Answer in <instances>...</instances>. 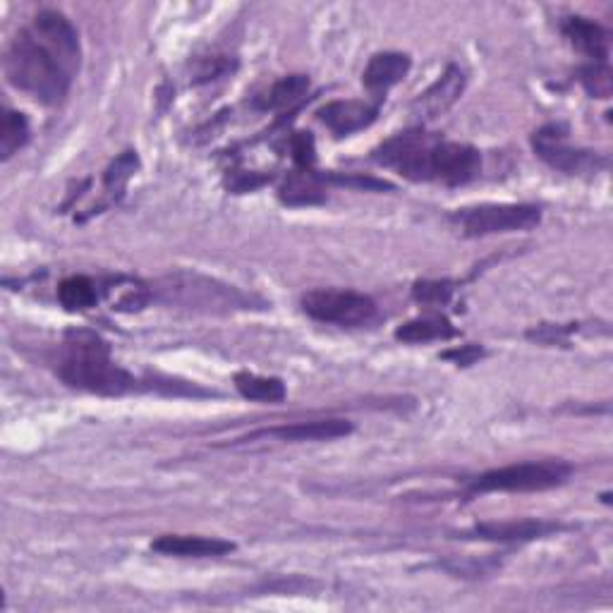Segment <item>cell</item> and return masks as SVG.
I'll return each mask as SVG.
<instances>
[{
	"instance_id": "cell-2",
	"label": "cell",
	"mask_w": 613,
	"mask_h": 613,
	"mask_svg": "<svg viewBox=\"0 0 613 613\" xmlns=\"http://www.w3.org/2000/svg\"><path fill=\"white\" fill-rule=\"evenodd\" d=\"M58 374L68 386L99 396H123L135 388L133 376L113 362L109 343L87 329L65 333Z\"/></svg>"
},
{
	"instance_id": "cell-27",
	"label": "cell",
	"mask_w": 613,
	"mask_h": 613,
	"mask_svg": "<svg viewBox=\"0 0 613 613\" xmlns=\"http://www.w3.org/2000/svg\"><path fill=\"white\" fill-rule=\"evenodd\" d=\"M333 182L338 185H350V188H360V190H394V185L388 182L374 180V178H357V175H331Z\"/></svg>"
},
{
	"instance_id": "cell-12",
	"label": "cell",
	"mask_w": 613,
	"mask_h": 613,
	"mask_svg": "<svg viewBox=\"0 0 613 613\" xmlns=\"http://www.w3.org/2000/svg\"><path fill=\"white\" fill-rule=\"evenodd\" d=\"M317 115L336 137H348L370 127L379 115V106H372L367 101H333L326 103Z\"/></svg>"
},
{
	"instance_id": "cell-19",
	"label": "cell",
	"mask_w": 613,
	"mask_h": 613,
	"mask_svg": "<svg viewBox=\"0 0 613 613\" xmlns=\"http://www.w3.org/2000/svg\"><path fill=\"white\" fill-rule=\"evenodd\" d=\"M323 188L311 171H297L281 188V200L291 206H311L323 202Z\"/></svg>"
},
{
	"instance_id": "cell-17",
	"label": "cell",
	"mask_w": 613,
	"mask_h": 613,
	"mask_svg": "<svg viewBox=\"0 0 613 613\" xmlns=\"http://www.w3.org/2000/svg\"><path fill=\"white\" fill-rule=\"evenodd\" d=\"M309 91V77L307 75H288L273 84L266 94L259 97L257 106L262 111H283L293 109L295 103L303 101Z\"/></svg>"
},
{
	"instance_id": "cell-3",
	"label": "cell",
	"mask_w": 613,
	"mask_h": 613,
	"mask_svg": "<svg viewBox=\"0 0 613 613\" xmlns=\"http://www.w3.org/2000/svg\"><path fill=\"white\" fill-rule=\"evenodd\" d=\"M156 295L161 303L180 305L185 309L197 311H214V315H226V311L250 309L252 303L264 305L262 299L252 295H245L232 285L218 283L214 279L200 276V273H171L156 283Z\"/></svg>"
},
{
	"instance_id": "cell-18",
	"label": "cell",
	"mask_w": 613,
	"mask_h": 613,
	"mask_svg": "<svg viewBox=\"0 0 613 613\" xmlns=\"http://www.w3.org/2000/svg\"><path fill=\"white\" fill-rule=\"evenodd\" d=\"M455 336V329L446 317H420L402 323L396 331V338L402 343H429V341H449Z\"/></svg>"
},
{
	"instance_id": "cell-26",
	"label": "cell",
	"mask_w": 613,
	"mask_h": 613,
	"mask_svg": "<svg viewBox=\"0 0 613 613\" xmlns=\"http://www.w3.org/2000/svg\"><path fill=\"white\" fill-rule=\"evenodd\" d=\"M293 147V159L299 166V171H311V166H315V139H311L309 133H297L291 141Z\"/></svg>"
},
{
	"instance_id": "cell-22",
	"label": "cell",
	"mask_w": 613,
	"mask_h": 613,
	"mask_svg": "<svg viewBox=\"0 0 613 613\" xmlns=\"http://www.w3.org/2000/svg\"><path fill=\"white\" fill-rule=\"evenodd\" d=\"M30 139L27 117L18 111H5L3 125H0V156L3 161L12 159V154L20 151Z\"/></svg>"
},
{
	"instance_id": "cell-20",
	"label": "cell",
	"mask_w": 613,
	"mask_h": 613,
	"mask_svg": "<svg viewBox=\"0 0 613 613\" xmlns=\"http://www.w3.org/2000/svg\"><path fill=\"white\" fill-rule=\"evenodd\" d=\"M235 388L247 400L257 402H283L285 400V384L276 376H257V374H238L235 376Z\"/></svg>"
},
{
	"instance_id": "cell-7",
	"label": "cell",
	"mask_w": 613,
	"mask_h": 613,
	"mask_svg": "<svg viewBox=\"0 0 613 613\" xmlns=\"http://www.w3.org/2000/svg\"><path fill=\"white\" fill-rule=\"evenodd\" d=\"M303 309L311 319H317L321 323L348 326V329L370 323L376 317V305L372 297L355 291H338V288L309 291L303 297Z\"/></svg>"
},
{
	"instance_id": "cell-9",
	"label": "cell",
	"mask_w": 613,
	"mask_h": 613,
	"mask_svg": "<svg viewBox=\"0 0 613 613\" xmlns=\"http://www.w3.org/2000/svg\"><path fill=\"white\" fill-rule=\"evenodd\" d=\"M481 171V156L475 147L439 139L432 151V180L443 185H465Z\"/></svg>"
},
{
	"instance_id": "cell-5",
	"label": "cell",
	"mask_w": 613,
	"mask_h": 613,
	"mask_svg": "<svg viewBox=\"0 0 613 613\" xmlns=\"http://www.w3.org/2000/svg\"><path fill=\"white\" fill-rule=\"evenodd\" d=\"M451 220L467 238H485V235L532 230L540 226L542 212L532 204H479L458 208L451 214Z\"/></svg>"
},
{
	"instance_id": "cell-23",
	"label": "cell",
	"mask_w": 613,
	"mask_h": 613,
	"mask_svg": "<svg viewBox=\"0 0 613 613\" xmlns=\"http://www.w3.org/2000/svg\"><path fill=\"white\" fill-rule=\"evenodd\" d=\"M137 168H139L137 151H125L109 166L106 175H103V185H106V192L111 194L113 202L123 197L127 182L137 173Z\"/></svg>"
},
{
	"instance_id": "cell-24",
	"label": "cell",
	"mask_w": 613,
	"mask_h": 613,
	"mask_svg": "<svg viewBox=\"0 0 613 613\" xmlns=\"http://www.w3.org/2000/svg\"><path fill=\"white\" fill-rule=\"evenodd\" d=\"M451 295H453V285L446 281H420V283H415V288H412V297L417 299V303L427 305V307L446 305Z\"/></svg>"
},
{
	"instance_id": "cell-10",
	"label": "cell",
	"mask_w": 613,
	"mask_h": 613,
	"mask_svg": "<svg viewBox=\"0 0 613 613\" xmlns=\"http://www.w3.org/2000/svg\"><path fill=\"white\" fill-rule=\"evenodd\" d=\"M352 432V424L345 420H311V422H293L281 427L259 429L242 436L238 443H254V441H283V443H303V441H333L348 436Z\"/></svg>"
},
{
	"instance_id": "cell-4",
	"label": "cell",
	"mask_w": 613,
	"mask_h": 613,
	"mask_svg": "<svg viewBox=\"0 0 613 613\" xmlns=\"http://www.w3.org/2000/svg\"><path fill=\"white\" fill-rule=\"evenodd\" d=\"M570 465L560 461H540V463H518L479 475L469 481V489L487 491H546L560 487L570 477Z\"/></svg>"
},
{
	"instance_id": "cell-21",
	"label": "cell",
	"mask_w": 613,
	"mask_h": 613,
	"mask_svg": "<svg viewBox=\"0 0 613 613\" xmlns=\"http://www.w3.org/2000/svg\"><path fill=\"white\" fill-rule=\"evenodd\" d=\"M58 299L68 311H84L97 307L99 293L97 285L87 276H70L58 285Z\"/></svg>"
},
{
	"instance_id": "cell-15",
	"label": "cell",
	"mask_w": 613,
	"mask_h": 613,
	"mask_svg": "<svg viewBox=\"0 0 613 613\" xmlns=\"http://www.w3.org/2000/svg\"><path fill=\"white\" fill-rule=\"evenodd\" d=\"M564 34L584 56H590L594 63H606L611 38L602 24L587 18H568L564 22Z\"/></svg>"
},
{
	"instance_id": "cell-8",
	"label": "cell",
	"mask_w": 613,
	"mask_h": 613,
	"mask_svg": "<svg viewBox=\"0 0 613 613\" xmlns=\"http://www.w3.org/2000/svg\"><path fill=\"white\" fill-rule=\"evenodd\" d=\"M566 127L564 125H546L537 129L532 137V147L542 161L549 163L556 171L564 173H592L604 159H599L592 151H580L566 145Z\"/></svg>"
},
{
	"instance_id": "cell-16",
	"label": "cell",
	"mask_w": 613,
	"mask_h": 613,
	"mask_svg": "<svg viewBox=\"0 0 613 613\" xmlns=\"http://www.w3.org/2000/svg\"><path fill=\"white\" fill-rule=\"evenodd\" d=\"M412 68V60L406 54H376L367 68H364L362 82L370 91H386L400 80H406V75Z\"/></svg>"
},
{
	"instance_id": "cell-13",
	"label": "cell",
	"mask_w": 613,
	"mask_h": 613,
	"mask_svg": "<svg viewBox=\"0 0 613 613\" xmlns=\"http://www.w3.org/2000/svg\"><path fill=\"white\" fill-rule=\"evenodd\" d=\"M151 549L175 558H214L230 554L235 544L216 537H200V534H163L151 544Z\"/></svg>"
},
{
	"instance_id": "cell-11",
	"label": "cell",
	"mask_w": 613,
	"mask_h": 613,
	"mask_svg": "<svg viewBox=\"0 0 613 613\" xmlns=\"http://www.w3.org/2000/svg\"><path fill=\"white\" fill-rule=\"evenodd\" d=\"M463 89H465V72L458 68V65H449L446 72H443L439 80L412 103V113L420 117V121H434V117L446 113L453 103L461 99Z\"/></svg>"
},
{
	"instance_id": "cell-14",
	"label": "cell",
	"mask_w": 613,
	"mask_h": 613,
	"mask_svg": "<svg viewBox=\"0 0 613 613\" xmlns=\"http://www.w3.org/2000/svg\"><path fill=\"white\" fill-rule=\"evenodd\" d=\"M558 530L560 525L552 520H503V523H479L469 534L487 542H532L549 537Z\"/></svg>"
},
{
	"instance_id": "cell-6",
	"label": "cell",
	"mask_w": 613,
	"mask_h": 613,
	"mask_svg": "<svg viewBox=\"0 0 613 613\" xmlns=\"http://www.w3.org/2000/svg\"><path fill=\"white\" fill-rule=\"evenodd\" d=\"M439 137L427 135L422 129H408L396 137L386 139L374 151V161L386 168H394L402 178L415 182L432 180V151Z\"/></svg>"
},
{
	"instance_id": "cell-28",
	"label": "cell",
	"mask_w": 613,
	"mask_h": 613,
	"mask_svg": "<svg viewBox=\"0 0 613 613\" xmlns=\"http://www.w3.org/2000/svg\"><path fill=\"white\" fill-rule=\"evenodd\" d=\"M481 355H485V350L479 345H463L458 350H449L443 352V360H453L455 364H463V367H469V364H475Z\"/></svg>"
},
{
	"instance_id": "cell-1",
	"label": "cell",
	"mask_w": 613,
	"mask_h": 613,
	"mask_svg": "<svg viewBox=\"0 0 613 613\" xmlns=\"http://www.w3.org/2000/svg\"><path fill=\"white\" fill-rule=\"evenodd\" d=\"M80 36L58 10H42L32 27L20 32L5 54V75L12 87L36 101L56 106L68 97L75 72L80 70Z\"/></svg>"
},
{
	"instance_id": "cell-25",
	"label": "cell",
	"mask_w": 613,
	"mask_h": 613,
	"mask_svg": "<svg viewBox=\"0 0 613 613\" xmlns=\"http://www.w3.org/2000/svg\"><path fill=\"white\" fill-rule=\"evenodd\" d=\"M582 84L597 99H609L611 94V72L606 63H594L590 68H582Z\"/></svg>"
}]
</instances>
